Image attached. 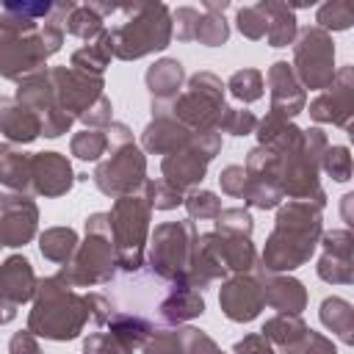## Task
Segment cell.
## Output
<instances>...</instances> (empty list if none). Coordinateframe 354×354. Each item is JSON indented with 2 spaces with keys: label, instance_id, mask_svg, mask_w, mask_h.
Returning a JSON list of instances; mask_svg holds the SVG:
<instances>
[{
  "label": "cell",
  "instance_id": "1",
  "mask_svg": "<svg viewBox=\"0 0 354 354\" xmlns=\"http://www.w3.org/2000/svg\"><path fill=\"white\" fill-rule=\"evenodd\" d=\"M321 232V210L310 207V202L293 199L277 216V230L263 252V266L268 271H290L299 268L315 249Z\"/></svg>",
  "mask_w": 354,
  "mask_h": 354
},
{
  "label": "cell",
  "instance_id": "2",
  "mask_svg": "<svg viewBox=\"0 0 354 354\" xmlns=\"http://www.w3.org/2000/svg\"><path fill=\"white\" fill-rule=\"evenodd\" d=\"M83 307H88V301H80L75 293H69L66 279L58 274L41 282V296L30 313V332L53 340H69L88 318V310Z\"/></svg>",
  "mask_w": 354,
  "mask_h": 354
},
{
  "label": "cell",
  "instance_id": "3",
  "mask_svg": "<svg viewBox=\"0 0 354 354\" xmlns=\"http://www.w3.org/2000/svg\"><path fill=\"white\" fill-rule=\"evenodd\" d=\"M141 17L124 22L111 33V47L119 58H138L152 50H163L171 36V22L163 6H141Z\"/></svg>",
  "mask_w": 354,
  "mask_h": 354
},
{
  "label": "cell",
  "instance_id": "4",
  "mask_svg": "<svg viewBox=\"0 0 354 354\" xmlns=\"http://www.w3.org/2000/svg\"><path fill=\"white\" fill-rule=\"evenodd\" d=\"M147 216H149V205L136 196H122L116 202L113 213H108V224L116 238L119 266L124 271H138V266H141V243H144V232H147Z\"/></svg>",
  "mask_w": 354,
  "mask_h": 354
},
{
  "label": "cell",
  "instance_id": "5",
  "mask_svg": "<svg viewBox=\"0 0 354 354\" xmlns=\"http://www.w3.org/2000/svg\"><path fill=\"white\" fill-rule=\"evenodd\" d=\"M296 72L307 88H326L335 77V47L326 30L304 28L296 44Z\"/></svg>",
  "mask_w": 354,
  "mask_h": 354
},
{
  "label": "cell",
  "instance_id": "6",
  "mask_svg": "<svg viewBox=\"0 0 354 354\" xmlns=\"http://www.w3.org/2000/svg\"><path fill=\"white\" fill-rule=\"evenodd\" d=\"M191 235H194L191 221L158 227L155 230V243H152V271L183 285L185 282L188 243H194Z\"/></svg>",
  "mask_w": 354,
  "mask_h": 354
},
{
  "label": "cell",
  "instance_id": "7",
  "mask_svg": "<svg viewBox=\"0 0 354 354\" xmlns=\"http://www.w3.org/2000/svg\"><path fill=\"white\" fill-rule=\"evenodd\" d=\"M94 180H97L100 191L113 194V196H122V194L136 191L144 183V158L133 147V141L122 144V149L116 155H111V160H105L97 169Z\"/></svg>",
  "mask_w": 354,
  "mask_h": 354
},
{
  "label": "cell",
  "instance_id": "8",
  "mask_svg": "<svg viewBox=\"0 0 354 354\" xmlns=\"http://www.w3.org/2000/svg\"><path fill=\"white\" fill-rule=\"evenodd\" d=\"M326 88L329 91H324L310 105V116L315 122H332L337 127H348V119H351V66H343Z\"/></svg>",
  "mask_w": 354,
  "mask_h": 354
},
{
  "label": "cell",
  "instance_id": "9",
  "mask_svg": "<svg viewBox=\"0 0 354 354\" xmlns=\"http://www.w3.org/2000/svg\"><path fill=\"white\" fill-rule=\"evenodd\" d=\"M47 47L41 36H14L0 44V75L6 77H19L30 75L39 69V64L47 58Z\"/></svg>",
  "mask_w": 354,
  "mask_h": 354
},
{
  "label": "cell",
  "instance_id": "10",
  "mask_svg": "<svg viewBox=\"0 0 354 354\" xmlns=\"http://www.w3.org/2000/svg\"><path fill=\"white\" fill-rule=\"evenodd\" d=\"M36 230V207L28 196H6L0 205V243L22 246Z\"/></svg>",
  "mask_w": 354,
  "mask_h": 354
},
{
  "label": "cell",
  "instance_id": "11",
  "mask_svg": "<svg viewBox=\"0 0 354 354\" xmlns=\"http://www.w3.org/2000/svg\"><path fill=\"white\" fill-rule=\"evenodd\" d=\"M224 313L232 318V321H252L260 307L266 304L263 299V288L252 279V277H235L230 279L224 288H221V296H218Z\"/></svg>",
  "mask_w": 354,
  "mask_h": 354
},
{
  "label": "cell",
  "instance_id": "12",
  "mask_svg": "<svg viewBox=\"0 0 354 354\" xmlns=\"http://www.w3.org/2000/svg\"><path fill=\"white\" fill-rule=\"evenodd\" d=\"M268 86H271V105H274L271 113H279V116L288 119V116H296L304 108V91H301L299 80L293 77L290 64L277 61L268 69Z\"/></svg>",
  "mask_w": 354,
  "mask_h": 354
},
{
  "label": "cell",
  "instance_id": "13",
  "mask_svg": "<svg viewBox=\"0 0 354 354\" xmlns=\"http://www.w3.org/2000/svg\"><path fill=\"white\" fill-rule=\"evenodd\" d=\"M30 180L33 188L44 196H58L72 185V169L58 152H41L30 158Z\"/></svg>",
  "mask_w": 354,
  "mask_h": 354
},
{
  "label": "cell",
  "instance_id": "14",
  "mask_svg": "<svg viewBox=\"0 0 354 354\" xmlns=\"http://www.w3.org/2000/svg\"><path fill=\"white\" fill-rule=\"evenodd\" d=\"M33 268L25 257H8L0 266V299H8L11 304L28 301L33 296Z\"/></svg>",
  "mask_w": 354,
  "mask_h": 354
},
{
  "label": "cell",
  "instance_id": "15",
  "mask_svg": "<svg viewBox=\"0 0 354 354\" xmlns=\"http://www.w3.org/2000/svg\"><path fill=\"white\" fill-rule=\"evenodd\" d=\"M205 166H207V160L202 155H196L194 149L171 152L163 160V174H166V183H171L177 191H183L185 185H194L205 177Z\"/></svg>",
  "mask_w": 354,
  "mask_h": 354
},
{
  "label": "cell",
  "instance_id": "16",
  "mask_svg": "<svg viewBox=\"0 0 354 354\" xmlns=\"http://www.w3.org/2000/svg\"><path fill=\"white\" fill-rule=\"evenodd\" d=\"M263 299L266 304L282 310V313H290V315H299L304 310V301H307V293L301 288L299 279H290V277H271L263 288Z\"/></svg>",
  "mask_w": 354,
  "mask_h": 354
},
{
  "label": "cell",
  "instance_id": "17",
  "mask_svg": "<svg viewBox=\"0 0 354 354\" xmlns=\"http://www.w3.org/2000/svg\"><path fill=\"white\" fill-rule=\"evenodd\" d=\"M0 130L11 141H33L41 133V122L33 111L0 100Z\"/></svg>",
  "mask_w": 354,
  "mask_h": 354
},
{
  "label": "cell",
  "instance_id": "18",
  "mask_svg": "<svg viewBox=\"0 0 354 354\" xmlns=\"http://www.w3.org/2000/svg\"><path fill=\"white\" fill-rule=\"evenodd\" d=\"M191 141V133H185L177 122L158 113V119L144 130V147L149 152H177V147H185Z\"/></svg>",
  "mask_w": 354,
  "mask_h": 354
},
{
  "label": "cell",
  "instance_id": "19",
  "mask_svg": "<svg viewBox=\"0 0 354 354\" xmlns=\"http://www.w3.org/2000/svg\"><path fill=\"white\" fill-rule=\"evenodd\" d=\"M205 310V301L196 290H191L188 285H174L169 299L160 301V315L166 321H185V318H194V315H202Z\"/></svg>",
  "mask_w": 354,
  "mask_h": 354
},
{
  "label": "cell",
  "instance_id": "20",
  "mask_svg": "<svg viewBox=\"0 0 354 354\" xmlns=\"http://www.w3.org/2000/svg\"><path fill=\"white\" fill-rule=\"evenodd\" d=\"M183 83V66L180 61H160L147 72V86L158 100H169L177 94Z\"/></svg>",
  "mask_w": 354,
  "mask_h": 354
},
{
  "label": "cell",
  "instance_id": "21",
  "mask_svg": "<svg viewBox=\"0 0 354 354\" xmlns=\"http://www.w3.org/2000/svg\"><path fill=\"white\" fill-rule=\"evenodd\" d=\"M321 321H324L343 343H351V340H354V337H351V329H354V310H351V304H348L346 299H337V296L326 299V301L321 304Z\"/></svg>",
  "mask_w": 354,
  "mask_h": 354
},
{
  "label": "cell",
  "instance_id": "22",
  "mask_svg": "<svg viewBox=\"0 0 354 354\" xmlns=\"http://www.w3.org/2000/svg\"><path fill=\"white\" fill-rule=\"evenodd\" d=\"M28 180H30V158L3 144L0 147V183L8 188H25Z\"/></svg>",
  "mask_w": 354,
  "mask_h": 354
},
{
  "label": "cell",
  "instance_id": "23",
  "mask_svg": "<svg viewBox=\"0 0 354 354\" xmlns=\"http://www.w3.org/2000/svg\"><path fill=\"white\" fill-rule=\"evenodd\" d=\"M111 53H113V47H111V33H102V36H100V44H88V47H83V50H77V53L72 55V66L83 69V75H88V72H91V75H100V72L105 69Z\"/></svg>",
  "mask_w": 354,
  "mask_h": 354
},
{
  "label": "cell",
  "instance_id": "24",
  "mask_svg": "<svg viewBox=\"0 0 354 354\" xmlns=\"http://www.w3.org/2000/svg\"><path fill=\"white\" fill-rule=\"evenodd\" d=\"M263 8V6H260ZM274 8V19H268V14H266V36H268V41H271V47H285V44H290L293 41V36H296V17L285 8V6H271Z\"/></svg>",
  "mask_w": 354,
  "mask_h": 354
},
{
  "label": "cell",
  "instance_id": "25",
  "mask_svg": "<svg viewBox=\"0 0 354 354\" xmlns=\"http://www.w3.org/2000/svg\"><path fill=\"white\" fill-rule=\"evenodd\" d=\"M75 243H77V235L72 230H64V227H55V230H47L41 235V254L47 260H55V263H66V257L75 252Z\"/></svg>",
  "mask_w": 354,
  "mask_h": 354
},
{
  "label": "cell",
  "instance_id": "26",
  "mask_svg": "<svg viewBox=\"0 0 354 354\" xmlns=\"http://www.w3.org/2000/svg\"><path fill=\"white\" fill-rule=\"evenodd\" d=\"M304 332H307V326L301 324V318H299V315H290V313H282V315H277L274 321H268V324L263 326V337H271V340H277L279 346L296 343Z\"/></svg>",
  "mask_w": 354,
  "mask_h": 354
},
{
  "label": "cell",
  "instance_id": "27",
  "mask_svg": "<svg viewBox=\"0 0 354 354\" xmlns=\"http://www.w3.org/2000/svg\"><path fill=\"white\" fill-rule=\"evenodd\" d=\"M230 91L243 102H254L263 97V75L257 69H241L230 77Z\"/></svg>",
  "mask_w": 354,
  "mask_h": 354
},
{
  "label": "cell",
  "instance_id": "28",
  "mask_svg": "<svg viewBox=\"0 0 354 354\" xmlns=\"http://www.w3.org/2000/svg\"><path fill=\"white\" fill-rule=\"evenodd\" d=\"M318 277L324 282H332V285H348L354 279V271H351V257H335V254H324L321 263H318Z\"/></svg>",
  "mask_w": 354,
  "mask_h": 354
},
{
  "label": "cell",
  "instance_id": "29",
  "mask_svg": "<svg viewBox=\"0 0 354 354\" xmlns=\"http://www.w3.org/2000/svg\"><path fill=\"white\" fill-rule=\"evenodd\" d=\"M100 28H102V19H100V14H97V6H80V8L72 6V17H69V22H66V30H69V33L88 39V36H94Z\"/></svg>",
  "mask_w": 354,
  "mask_h": 354
},
{
  "label": "cell",
  "instance_id": "30",
  "mask_svg": "<svg viewBox=\"0 0 354 354\" xmlns=\"http://www.w3.org/2000/svg\"><path fill=\"white\" fill-rule=\"evenodd\" d=\"M321 166L326 174H332L337 183H346L351 177V155L346 147H326L321 155Z\"/></svg>",
  "mask_w": 354,
  "mask_h": 354
},
{
  "label": "cell",
  "instance_id": "31",
  "mask_svg": "<svg viewBox=\"0 0 354 354\" xmlns=\"http://www.w3.org/2000/svg\"><path fill=\"white\" fill-rule=\"evenodd\" d=\"M218 221V235H241V238H249L252 232V216L241 207H230V210H221L216 216Z\"/></svg>",
  "mask_w": 354,
  "mask_h": 354
},
{
  "label": "cell",
  "instance_id": "32",
  "mask_svg": "<svg viewBox=\"0 0 354 354\" xmlns=\"http://www.w3.org/2000/svg\"><path fill=\"white\" fill-rule=\"evenodd\" d=\"M227 22H224V17H216V14H210V17H205V19H199L196 22V30H194V39H199L202 44H207V47H218V44H224L227 41Z\"/></svg>",
  "mask_w": 354,
  "mask_h": 354
},
{
  "label": "cell",
  "instance_id": "33",
  "mask_svg": "<svg viewBox=\"0 0 354 354\" xmlns=\"http://www.w3.org/2000/svg\"><path fill=\"white\" fill-rule=\"evenodd\" d=\"M351 25V6L348 3H326V6H321V11H318V28L321 30H326V28H332V30H346Z\"/></svg>",
  "mask_w": 354,
  "mask_h": 354
},
{
  "label": "cell",
  "instance_id": "34",
  "mask_svg": "<svg viewBox=\"0 0 354 354\" xmlns=\"http://www.w3.org/2000/svg\"><path fill=\"white\" fill-rule=\"evenodd\" d=\"M185 207H188L191 218H216L221 213V202L210 191H191L185 196Z\"/></svg>",
  "mask_w": 354,
  "mask_h": 354
},
{
  "label": "cell",
  "instance_id": "35",
  "mask_svg": "<svg viewBox=\"0 0 354 354\" xmlns=\"http://www.w3.org/2000/svg\"><path fill=\"white\" fill-rule=\"evenodd\" d=\"M105 144H108V138H105L100 130H86V133L75 136V141H72V152H75L77 158H83V160H94V158L102 155Z\"/></svg>",
  "mask_w": 354,
  "mask_h": 354
},
{
  "label": "cell",
  "instance_id": "36",
  "mask_svg": "<svg viewBox=\"0 0 354 354\" xmlns=\"http://www.w3.org/2000/svg\"><path fill=\"white\" fill-rule=\"evenodd\" d=\"M254 124H257V119L249 111H232V108H224L218 122H216V127H224L232 136H246L254 130Z\"/></svg>",
  "mask_w": 354,
  "mask_h": 354
},
{
  "label": "cell",
  "instance_id": "37",
  "mask_svg": "<svg viewBox=\"0 0 354 354\" xmlns=\"http://www.w3.org/2000/svg\"><path fill=\"white\" fill-rule=\"evenodd\" d=\"M147 199H149V205H152V207H160V210L174 207V205H180V202H183L180 191H177L171 183H166V180L147 183Z\"/></svg>",
  "mask_w": 354,
  "mask_h": 354
},
{
  "label": "cell",
  "instance_id": "38",
  "mask_svg": "<svg viewBox=\"0 0 354 354\" xmlns=\"http://www.w3.org/2000/svg\"><path fill=\"white\" fill-rule=\"evenodd\" d=\"M238 28H241V33L249 36V39L266 36V14H263V8H260V6H254V8H241V11H238Z\"/></svg>",
  "mask_w": 354,
  "mask_h": 354
},
{
  "label": "cell",
  "instance_id": "39",
  "mask_svg": "<svg viewBox=\"0 0 354 354\" xmlns=\"http://www.w3.org/2000/svg\"><path fill=\"white\" fill-rule=\"evenodd\" d=\"M351 241L354 238L348 230H332L324 238V249H326V254H335V257H351V249H354Z\"/></svg>",
  "mask_w": 354,
  "mask_h": 354
},
{
  "label": "cell",
  "instance_id": "40",
  "mask_svg": "<svg viewBox=\"0 0 354 354\" xmlns=\"http://www.w3.org/2000/svg\"><path fill=\"white\" fill-rule=\"evenodd\" d=\"M183 343L188 346V354H221L216 343L196 329H183Z\"/></svg>",
  "mask_w": 354,
  "mask_h": 354
},
{
  "label": "cell",
  "instance_id": "41",
  "mask_svg": "<svg viewBox=\"0 0 354 354\" xmlns=\"http://www.w3.org/2000/svg\"><path fill=\"white\" fill-rule=\"evenodd\" d=\"M218 180H221V188L227 194L243 196V188H246V171H243V166H227Z\"/></svg>",
  "mask_w": 354,
  "mask_h": 354
},
{
  "label": "cell",
  "instance_id": "42",
  "mask_svg": "<svg viewBox=\"0 0 354 354\" xmlns=\"http://www.w3.org/2000/svg\"><path fill=\"white\" fill-rule=\"evenodd\" d=\"M147 354H180V337L174 332H160L155 340H149Z\"/></svg>",
  "mask_w": 354,
  "mask_h": 354
},
{
  "label": "cell",
  "instance_id": "43",
  "mask_svg": "<svg viewBox=\"0 0 354 354\" xmlns=\"http://www.w3.org/2000/svg\"><path fill=\"white\" fill-rule=\"evenodd\" d=\"M235 354H274V348H271L268 337H263V335H252V337L235 343Z\"/></svg>",
  "mask_w": 354,
  "mask_h": 354
},
{
  "label": "cell",
  "instance_id": "44",
  "mask_svg": "<svg viewBox=\"0 0 354 354\" xmlns=\"http://www.w3.org/2000/svg\"><path fill=\"white\" fill-rule=\"evenodd\" d=\"M83 122L86 124H105V122H111V102L105 97H100L97 105L88 108V113L83 116Z\"/></svg>",
  "mask_w": 354,
  "mask_h": 354
},
{
  "label": "cell",
  "instance_id": "45",
  "mask_svg": "<svg viewBox=\"0 0 354 354\" xmlns=\"http://www.w3.org/2000/svg\"><path fill=\"white\" fill-rule=\"evenodd\" d=\"M11 354H41L39 346L33 343L30 332H19L11 337Z\"/></svg>",
  "mask_w": 354,
  "mask_h": 354
}]
</instances>
